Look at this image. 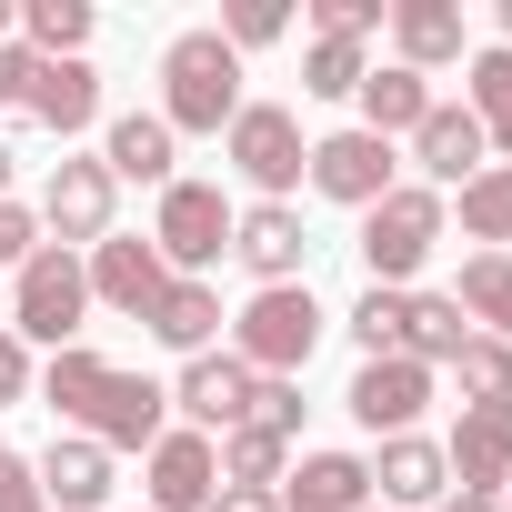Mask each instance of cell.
Listing matches in <instances>:
<instances>
[{
    "label": "cell",
    "instance_id": "14",
    "mask_svg": "<svg viewBox=\"0 0 512 512\" xmlns=\"http://www.w3.org/2000/svg\"><path fill=\"white\" fill-rule=\"evenodd\" d=\"M171 412H181V432H241L251 422V372L231 362V352H191L181 362V382H171Z\"/></svg>",
    "mask_w": 512,
    "mask_h": 512
},
{
    "label": "cell",
    "instance_id": "2",
    "mask_svg": "<svg viewBox=\"0 0 512 512\" xmlns=\"http://www.w3.org/2000/svg\"><path fill=\"white\" fill-rule=\"evenodd\" d=\"M231 111H241V51L221 31H181L161 51V121H171V141H191V131L221 141Z\"/></svg>",
    "mask_w": 512,
    "mask_h": 512
},
{
    "label": "cell",
    "instance_id": "31",
    "mask_svg": "<svg viewBox=\"0 0 512 512\" xmlns=\"http://www.w3.org/2000/svg\"><path fill=\"white\" fill-rule=\"evenodd\" d=\"M372 71V41H312L302 51V101H352Z\"/></svg>",
    "mask_w": 512,
    "mask_h": 512
},
{
    "label": "cell",
    "instance_id": "24",
    "mask_svg": "<svg viewBox=\"0 0 512 512\" xmlns=\"http://www.w3.org/2000/svg\"><path fill=\"white\" fill-rule=\"evenodd\" d=\"M221 322H231V312H221V292H211V282H171V292L151 302V322H141V332H151L161 352H181V362H191V352H211V342H221Z\"/></svg>",
    "mask_w": 512,
    "mask_h": 512
},
{
    "label": "cell",
    "instance_id": "32",
    "mask_svg": "<svg viewBox=\"0 0 512 512\" xmlns=\"http://www.w3.org/2000/svg\"><path fill=\"white\" fill-rule=\"evenodd\" d=\"M452 382H462V402H512V342L472 332V342L452 352Z\"/></svg>",
    "mask_w": 512,
    "mask_h": 512
},
{
    "label": "cell",
    "instance_id": "33",
    "mask_svg": "<svg viewBox=\"0 0 512 512\" xmlns=\"http://www.w3.org/2000/svg\"><path fill=\"white\" fill-rule=\"evenodd\" d=\"M402 322H412V292H362L352 302V342H362V362H382V352H402Z\"/></svg>",
    "mask_w": 512,
    "mask_h": 512
},
{
    "label": "cell",
    "instance_id": "46",
    "mask_svg": "<svg viewBox=\"0 0 512 512\" xmlns=\"http://www.w3.org/2000/svg\"><path fill=\"white\" fill-rule=\"evenodd\" d=\"M502 512H512V482H502Z\"/></svg>",
    "mask_w": 512,
    "mask_h": 512
},
{
    "label": "cell",
    "instance_id": "42",
    "mask_svg": "<svg viewBox=\"0 0 512 512\" xmlns=\"http://www.w3.org/2000/svg\"><path fill=\"white\" fill-rule=\"evenodd\" d=\"M432 512H502V502H492V492H442Z\"/></svg>",
    "mask_w": 512,
    "mask_h": 512
},
{
    "label": "cell",
    "instance_id": "41",
    "mask_svg": "<svg viewBox=\"0 0 512 512\" xmlns=\"http://www.w3.org/2000/svg\"><path fill=\"white\" fill-rule=\"evenodd\" d=\"M211 512H282V492H231V482H221V492H211Z\"/></svg>",
    "mask_w": 512,
    "mask_h": 512
},
{
    "label": "cell",
    "instance_id": "1",
    "mask_svg": "<svg viewBox=\"0 0 512 512\" xmlns=\"http://www.w3.org/2000/svg\"><path fill=\"white\" fill-rule=\"evenodd\" d=\"M81 442H101L111 462L121 452H151L161 432H171V382H151V372H121V362H101L91 342H71V352H51L41 362V382H31Z\"/></svg>",
    "mask_w": 512,
    "mask_h": 512
},
{
    "label": "cell",
    "instance_id": "45",
    "mask_svg": "<svg viewBox=\"0 0 512 512\" xmlns=\"http://www.w3.org/2000/svg\"><path fill=\"white\" fill-rule=\"evenodd\" d=\"M492 51H512V0H502V41H492Z\"/></svg>",
    "mask_w": 512,
    "mask_h": 512
},
{
    "label": "cell",
    "instance_id": "4",
    "mask_svg": "<svg viewBox=\"0 0 512 512\" xmlns=\"http://www.w3.org/2000/svg\"><path fill=\"white\" fill-rule=\"evenodd\" d=\"M442 231H452V201L422 191V181H392V191L362 211V272H372L382 292H412L422 262L442 251Z\"/></svg>",
    "mask_w": 512,
    "mask_h": 512
},
{
    "label": "cell",
    "instance_id": "23",
    "mask_svg": "<svg viewBox=\"0 0 512 512\" xmlns=\"http://www.w3.org/2000/svg\"><path fill=\"white\" fill-rule=\"evenodd\" d=\"M31 472H41V502H51V512H101V502H111V452L81 442V432H61Z\"/></svg>",
    "mask_w": 512,
    "mask_h": 512
},
{
    "label": "cell",
    "instance_id": "9",
    "mask_svg": "<svg viewBox=\"0 0 512 512\" xmlns=\"http://www.w3.org/2000/svg\"><path fill=\"white\" fill-rule=\"evenodd\" d=\"M302 181H312L322 201H342V211H372V201L402 181V151H392V141H372V131L352 121V131H322V141H312Z\"/></svg>",
    "mask_w": 512,
    "mask_h": 512
},
{
    "label": "cell",
    "instance_id": "16",
    "mask_svg": "<svg viewBox=\"0 0 512 512\" xmlns=\"http://www.w3.org/2000/svg\"><path fill=\"white\" fill-rule=\"evenodd\" d=\"M482 161H492L482 121H472L462 101H432V111H422V131H412V171H422V191H442V201H452Z\"/></svg>",
    "mask_w": 512,
    "mask_h": 512
},
{
    "label": "cell",
    "instance_id": "11",
    "mask_svg": "<svg viewBox=\"0 0 512 512\" xmlns=\"http://www.w3.org/2000/svg\"><path fill=\"white\" fill-rule=\"evenodd\" d=\"M81 272H91V312H121V322H151V302L171 292L151 231H111V241H91Z\"/></svg>",
    "mask_w": 512,
    "mask_h": 512
},
{
    "label": "cell",
    "instance_id": "6",
    "mask_svg": "<svg viewBox=\"0 0 512 512\" xmlns=\"http://www.w3.org/2000/svg\"><path fill=\"white\" fill-rule=\"evenodd\" d=\"M151 251H161V272L171 282H211V262L231 251V201H221V181H171L161 191V211H151Z\"/></svg>",
    "mask_w": 512,
    "mask_h": 512
},
{
    "label": "cell",
    "instance_id": "3",
    "mask_svg": "<svg viewBox=\"0 0 512 512\" xmlns=\"http://www.w3.org/2000/svg\"><path fill=\"white\" fill-rule=\"evenodd\" d=\"M322 302H312V282H282V292H251L241 312H231V362L251 372V382H302V362H312V342H322Z\"/></svg>",
    "mask_w": 512,
    "mask_h": 512
},
{
    "label": "cell",
    "instance_id": "37",
    "mask_svg": "<svg viewBox=\"0 0 512 512\" xmlns=\"http://www.w3.org/2000/svg\"><path fill=\"white\" fill-rule=\"evenodd\" d=\"M251 422H262V432H302V382H251Z\"/></svg>",
    "mask_w": 512,
    "mask_h": 512
},
{
    "label": "cell",
    "instance_id": "12",
    "mask_svg": "<svg viewBox=\"0 0 512 512\" xmlns=\"http://www.w3.org/2000/svg\"><path fill=\"white\" fill-rule=\"evenodd\" d=\"M211 492H221V452H211V432H161L151 452H141V512H211Z\"/></svg>",
    "mask_w": 512,
    "mask_h": 512
},
{
    "label": "cell",
    "instance_id": "35",
    "mask_svg": "<svg viewBox=\"0 0 512 512\" xmlns=\"http://www.w3.org/2000/svg\"><path fill=\"white\" fill-rule=\"evenodd\" d=\"M392 21V0H312V41H372Z\"/></svg>",
    "mask_w": 512,
    "mask_h": 512
},
{
    "label": "cell",
    "instance_id": "47",
    "mask_svg": "<svg viewBox=\"0 0 512 512\" xmlns=\"http://www.w3.org/2000/svg\"><path fill=\"white\" fill-rule=\"evenodd\" d=\"M372 512H382V502H372Z\"/></svg>",
    "mask_w": 512,
    "mask_h": 512
},
{
    "label": "cell",
    "instance_id": "5",
    "mask_svg": "<svg viewBox=\"0 0 512 512\" xmlns=\"http://www.w3.org/2000/svg\"><path fill=\"white\" fill-rule=\"evenodd\" d=\"M81 322H91V272H81V251L41 241L31 262L11 272V332H21V342H41V352H71V342H81Z\"/></svg>",
    "mask_w": 512,
    "mask_h": 512
},
{
    "label": "cell",
    "instance_id": "30",
    "mask_svg": "<svg viewBox=\"0 0 512 512\" xmlns=\"http://www.w3.org/2000/svg\"><path fill=\"white\" fill-rule=\"evenodd\" d=\"M462 241L512 251V161H482V171L462 181Z\"/></svg>",
    "mask_w": 512,
    "mask_h": 512
},
{
    "label": "cell",
    "instance_id": "20",
    "mask_svg": "<svg viewBox=\"0 0 512 512\" xmlns=\"http://www.w3.org/2000/svg\"><path fill=\"white\" fill-rule=\"evenodd\" d=\"M282 512H372V462L362 452H302L282 472Z\"/></svg>",
    "mask_w": 512,
    "mask_h": 512
},
{
    "label": "cell",
    "instance_id": "38",
    "mask_svg": "<svg viewBox=\"0 0 512 512\" xmlns=\"http://www.w3.org/2000/svg\"><path fill=\"white\" fill-rule=\"evenodd\" d=\"M31 382H41V372H31V342L0 322V412H11V402H31Z\"/></svg>",
    "mask_w": 512,
    "mask_h": 512
},
{
    "label": "cell",
    "instance_id": "36",
    "mask_svg": "<svg viewBox=\"0 0 512 512\" xmlns=\"http://www.w3.org/2000/svg\"><path fill=\"white\" fill-rule=\"evenodd\" d=\"M31 251H41V211L31 201H0V282H11Z\"/></svg>",
    "mask_w": 512,
    "mask_h": 512
},
{
    "label": "cell",
    "instance_id": "10",
    "mask_svg": "<svg viewBox=\"0 0 512 512\" xmlns=\"http://www.w3.org/2000/svg\"><path fill=\"white\" fill-rule=\"evenodd\" d=\"M432 382H442V372H422L412 352H382V362H362V372H352L342 412H352L372 442H392V432H422V412H432Z\"/></svg>",
    "mask_w": 512,
    "mask_h": 512
},
{
    "label": "cell",
    "instance_id": "28",
    "mask_svg": "<svg viewBox=\"0 0 512 512\" xmlns=\"http://www.w3.org/2000/svg\"><path fill=\"white\" fill-rule=\"evenodd\" d=\"M472 342V322H462V302L452 292H412V322H402V352L422 362V372H452V352Z\"/></svg>",
    "mask_w": 512,
    "mask_h": 512
},
{
    "label": "cell",
    "instance_id": "26",
    "mask_svg": "<svg viewBox=\"0 0 512 512\" xmlns=\"http://www.w3.org/2000/svg\"><path fill=\"white\" fill-rule=\"evenodd\" d=\"M452 302H462V322H472V332L512 342V251H472L462 282H452Z\"/></svg>",
    "mask_w": 512,
    "mask_h": 512
},
{
    "label": "cell",
    "instance_id": "27",
    "mask_svg": "<svg viewBox=\"0 0 512 512\" xmlns=\"http://www.w3.org/2000/svg\"><path fill=\"white\" fill-rule=\"evenodd\" d=\"M211 452H221V482H231V492H282V472H292V442H282V432H262V422L221 432Z\"/></svg>",
    "mask_w": 512,
    "mask_h": 512
},
{
    "label": "cell",
    "instance_id": "39",
    "mask_svg": "<svg viewBox=\"0 0 512 512\" xmlns=\"http://www.w3.org/2000/svg\"><path fill=\"white\" fill-rule=\"evenodd\" d=\"M0 512H51V502H41V472H31L21 452H0Z\"/></svg>",
    "mask_w": 512,
    "mask_h": 512
},
{
    "label": "cell",
    "instance_id": "19",
    "mask_svg": "<svg viewBox=\"0 0 512 512\" xmlns=\"http://www.w3.org/2000/svg\"><path fill=\"white\" fill-rule=\"evenodd\" d=\"M101 171H111V181H151V191H171V181H181V141H171V121H161V111H121V121H101Z\"/></svg>",
    "mask_w": 512,
    "mask_h": 512
},
{
    "label": "cell",
    "instance_id": "7",
    "mask_svg": "<svg viewBox=\"0 0 512 512\" xmlns=\"http://www.w3.org/2000/svg\"><path fill=\"white\" fill-rule=\"evenodd\" d=\"M221 161L262 191V201H292V191H302V161H312L302 111H282V101H241L231 131H221Z\"/></svg>",
    "mask_w": 512,
    "mask_h": 512
},
{
    "label": "cell",
    "instance_id": "13",
    "mask_svg": "<svg viewBox=\"0 0 512 512\" xmlns=\"http://www.w3.org/2000/svg\"><path fill=\"white\" fill-rule=\"evenodd\" d=\"M231 262L251 272V292H282V282H302V262H312V231H302V211H292V201H251V211H231Z\"/></svg>",
    "mask_w": 512,
    "mask_h": 512
},
{
    "label": "cell",
    "instance_id": "17",
    "mask_svg": "<svg viewBox=\"0 0 512 512\" xmlns=\"http://www.w3.org/2000/svg\"><path fill=\"white\" fill-rule=\"evenodd\" d=\"M372 462V492H382V512H432L442 492H452V462H442V442L432 432H392L382 452H362Z\"/></svg>",
    "mask_w": 512,
    "mask_h": 512
},
{
    "label": "cell",
    "instance_id": "15",
    "mask_svg": "<svg viewBox=\"0 0 512 512\" xmlns=\"http://www.w3.org/2000/svg\"><path fill=\"white\" fill-rule=\"evenodd\" d=\"M442 462H452V492H492L512 482V402H462V422L442 432Z\"/></svg>",
    "mask_w": 512,
    "mask_h": 512
},
{
    "label": "cell",
    "instance_id": "34",
    "mask_svg": "<svg viewBox=\"0 0 512 512\" xmlns=\"http://www.w3.org/2000/svg\"><path fill=\"white\" fill-rule=\"evenodd\" d=\"M211 31H221L231 51H272V41L292 31V0H231V11H221Z\"/></svg>",
    "mask_w": 512,
    "mask_h": 512
},
{
    "label": "cell",
    "instance_id": "18",
    "mask_svg": "<svg viewBox=\"0 0 512 512\" xmlns=\"http://www.w3.org/2000/svg\"><path fill=\"white\" fill-rule=\"evenodd\" d=\"M392 61L402 71H452V61H472V31H462V0H392Z\"/></svg>",
    "mask_w": 512,
    "mask_h": 512
},
{
    "label": "cell",
    "instance_id": "22",
    "mask_svg": "<svg viewBox=\"0 0 512 512\" xmlns=\"http://www.w3.org/2000/svg\"><path fill=\"white\" fill-rule=\"evenodd\" d=\"M352 101H362V131H372V141H412V131H422V111H432L442 91H432L422 71H402V61H372Z\"/></svg>",
    "mask_w": 512,
    "mask_h": 512
},
{
    "label": "cell",
    "instance_id": "43",
    "mask_svg": "<svg viewBox=\"0 0 512 512\" xmlns=\"http://www.w3.org/2000/svg\"><path fill=\"white\" fill-rule=\"evenodd\" d=\"M0 41H21V0H0Z\"/></svg>",
    "mask_w": 512,
    "mask_h": 512
},
{
    "label": "cell",
    "instance_id": "25",
    "mask_svg": "<svg viewBox=\"0 0 512 512\" xmlns=\"http://www.w3.org/2000/svg\"><path fill=\"white\" fill-rule=\"evenodd\" d=\"M462 111L482 121V141H492V161H512V51H472L462 61Z\"/></svg>",
    "mask_w": 512,
    "mask_h": 512
},
{
    "label": "cell",
    "instance_id": "44",
    "mask_svg": "<svg viewBox=\"0 0 512 512\" xmlns=\"http://www.w3.org/2000/svg\"><path fill=\"white\" fill-rule=\"evenodd\" d=\"M0 201H11V141H0Z\"/></svg>",
    "mask_w": 512,
    "mask_h": 512
},
{
    "label": "cell",
    "instance_id": "21",
    "mask_svg": "<svg viewBox=\"0 0 512 512\" xmlns=\"http://www.w3.org/2000/svg\"><path fill=\"white\" fill-rule=\"evenodd\" d=\"M21 111H31V121H41L51 141H81V131L101 121V71H91V61H41V71H31V101H21Z\"/></svg>",
    "mask_w": 512,
    "mask_h": 512
},
{
    "label": "cell",
    "instance_id": "40",
    "mask_svg": "<svg viewBox=\"0 0 512 512\" xmlns=\"http://www.w3.org/2000/svg\"><path fill=\"white\" fill-rule=\"evenodd\" d=\"M31 71H41V61H31L21 41H0V111H21V101H31Z\"/></svg>",
    "mask_w": 512,
    "mask_h": 512
},
{
    "label": "cell",
    "instance_id": "29",
    "mask_svg": "<svg viewBox=\"0 0 512 512\" xmlns=\"http://www.w3.org/2000/svg\"><path fill=\"white\" fill-rule=\"evenodd\" d=\"M21 51L31 61H81L91 51V0H21Z\"/></svg>",
    "mask_w": 512,
    "mask_h": 512
},
{
    "label": "cell",
    "instance_id": "8",
    "mask_svg": "<svg viewBox=\"0 0 512 512\" xmlns=\"http://www.w3.org/2000/svg\"><path fill=\"white\" fill-rule=\"evenodd\" d=\"M111 211H121V181L101 171V151H61L41 181V231L61 251H91V241H111Z\"/></svg>",
    "mask_w": 512,
    "mask_h": 512
}]
</instances>
